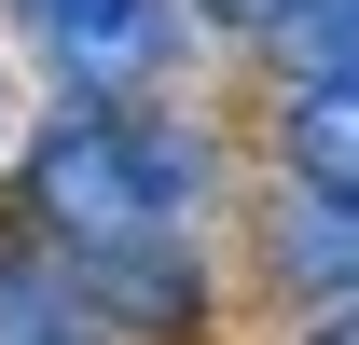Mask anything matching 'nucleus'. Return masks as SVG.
<instances>
[{
    "label": "nucleus",
    "mask_w": 359,
    "mask_h": 345,
    "mask_svg": "<svg viewBox=\"0 0 359 345\" xmlns=\"http://www.w3.org/2000/svg\"><path fill=\"white\" fill-rule=\"evenodd\" d=\"M14 180H28V221L55 249H138V235H194L208 180H222V138L152 111V97H69Z\"/></svg>",
    "instance_id": "nucleus-1"
},
{
    "label": "nucleus",
    "mask_w": 359,
    "mask_h": 345,
    "mask_svg": "<svg viewBox=\"0 0 359 345\" xmlns=\"http://www.w3.org/2000/svg\"><path fill=\"white\" fill-rule=\"evenodd\" d=\"M263 276L304 318H332V304H359V194H318V180H276L263 194Z\"/></svg>",
    "instance_id": "nucleus-4"
},
{
    "label": "nucleus",
    "mask_w": 359,
    "mask_h": 345,
    "mask_svg": "<svg viewBox=\"0 0 359 345\" xmlns=\"http://www.w3.org/2000/svg\"><path fill=\"white\" fill-rule=\"evenodd\" d=\"M55 97H152L194 55V0H0Z\"/></svg>",
    "instance_id": "nucleus-2"
},
{
    "label": "nucleus",
    "mask_w": 359,
    "mask_h": 345,
    "mask_svg": "<svg viewBox=\"0 0 359 345\" xmlns=\"http://www.w3.org/2000/svg\"><path fill=\"white\" fill-rule=\"evenodd\" d=\"M263 55H276V83H359V0H290Z\"/></svg>",
    "instance_id": "nucleus-6"
},
{
    "label": "nucleus",
    "mask_w": 359,
    "mask_h": 345,
    "mask_svg": "<svg viewBox=\"0 0 359 345\" xmlns=\"http://www.w3.org/2000/svg\"><path fill=\"white\" fill-rule=\"evenodd\" d=\"M276 180L359 194V83H276Z\"/></svg>",
    "instance_id": "nucleus-5"
},
{
    "label": "nucleus",
    "mask_w": 359,
    "mask_h": 345,
    "mask_svg": "<svg viewBox=\"0 0 359 345\" xmlns=\"http://www.w3.org/2000/svg\"><path fill=\"white\" fill-rule=\"evenodd\" d=\"M0 152H14V83H0Z\"/></svg>",
    "instance_id": "nucleus-10"
},
{
    "label": "nucleus",
    "mask_w": 359,
    "mask_h": 345,
    "mask_svg": "<svg viewBox=\"0 0 359 345\" xmlns=\"http://www.w3.org/2000/svg\"><path fill=\"white\" fill-rule=\"evenodd\" d=\"M0 332H14V345H83V332H97V304H83V276L0 262Z\"/></svg>",
    "instance_id": "nucleus-7"
},
{
    "label": "nucleus",
    "mask_w": 359,
    "mask_h": 345,
    "mask_svg": "<svg viewBox=\"0 0 359 345\" xmlns=\"http://www.w3.org/2000/svg\"><path fill=\"white\" fill-rule=\"evenodd\" d=\"M97 332H138V345H194L208 332V262L194 235H138V249H69Z\"/></svg>",
    "instance_id": "nucleus-3"
},
{
    "label": "nucleus",
    "mask_w": 359,
    "mask_h": 345,
    "mask_svg": "<svg viewBox=\"0 0 359 345\" xmlns=\"http://www.w3.org/2000/svg\"><path fill=\"white\" fill-rule=\"evenodd\" d=\"M194 14H208V28H235V42H276V14H290V0H194Z\"/></svg>",
    "instance_id": "nucleus-8"
},
{
    "label": "nucleus",
    "mask_w": 359,
    "mask_h": 345,
    "mask_svg": "<svg viewBox=\"0 0 359 345\" xmlns=\"http://www.w3.org/2000/svg\"><path fill=\"white\" fill-rule=\"evenodd\" d=\"M304 345H359V304H332V318H318V332Z\"/></svg>",
    "instance_id": "nucleus-9"
}]
</instances>
